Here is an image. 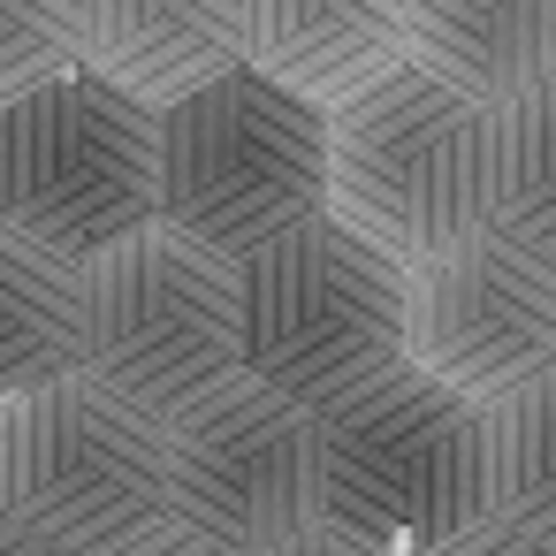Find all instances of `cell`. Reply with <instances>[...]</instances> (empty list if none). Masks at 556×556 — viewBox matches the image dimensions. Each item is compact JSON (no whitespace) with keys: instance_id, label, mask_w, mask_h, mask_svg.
<instances>
[{"instance_id":"cell-1","label":"cell","mask_w":556,"mask_h":556,"mask_svg":"<svg viewBox=\"0 0 556 556\" xmlns=\"http://www.w3.org/2000/svg\"><path fill=\"white\" fill-rule=\"evenodd\" d=\"M161 108L130 100L100 70L0 100V237L92 267L138 229H161Z\"/></svg>"},{"instance_id":"cell-2","label":"cell","mask_w":556,"mask_h":556,"mask_svg":"<svg viewBox=\"0 0 556 556\" xmlns=\"http://www.w3.org/2000/svg\"><path fill=\"white\" fill-rule=\"evenodd\" d=\"M488 518V412L457 389L396 366L389 381L320 412V526L381 556H434Z\"/></svg>"},{"instance_id":"cell-3","label":"cell","mask_w":556,"mask_h":556,"mask_svg":"<svg viewBox=\"0 0 556 556\" xmlns=\"http://www.w3.org/2000/svg\"><path fill=\"white\" fill-rule=\"evenodd\" d=\"M244 366L313 419L412 366V267L313 214L244 260Z\"/></svg>"},{"instance_id":"cell-4","label":"cell","mask_w":556,"mask_h":556,"mask_svg":"<svg viewBox=\"0 0 556 556\" xmlns=\"http://www.w3.org/2000/svg\"><path fill=\"white\" fill-rule=\"evenodd\" d=\"M0 518L70 556H108L130 533L176 518L168 419L100 374L16 396L0 412Z\"/></svg>"},{"instance_id":"cell-5","label":"cell","mask_w":556,"mask_h":556,"mask_svg":"<svg viewBox=\"0 0 556 556\" xmlns=\"http://www.w3.org/2000/svg\"><path fill=\"white\" fill-rule=\"evenodd\" d=\"M488 115L427 70H404L328 115V214L389 260L419 267L427 252L488 229Z\"/></svg>"},{"instance_id":"cell-6","label":"cell","mask_w":556,"mask_h":556,"mask_svg":"<svg viewBox=\"0 0 556 556\" xmlns=\"http://www.w3.org/2000/svg\"><path fill=\"white\" fill-rule=\"evenodd\" d=\"M168 199L161 222L252 260L282 229L328 214V108L282 92L252 62L161 115Z\"/></svg>"},{"instance_id":"cell-7","label":"cell","mask_w":556,"mask_h":556,"mask_svg":"<svg viewBox=\"0 0 556 556\" xmlns=\"http://www.w3.org/2000/svg\"><path fill=\"white\" fill-rule=\"evenodd\" d=\"M85 298H92V374L168 427L252 374L244 260L168 222L100 252L85 267Z\"/></svg>"},{"instance_id":"cell-8","label":"cell","mask_w":556,"mask_h":556,"mask_svg":"<svg viewBox=\"0 0 556 556\" xmlns=\"http://www.w3.org/2000/svg\"><path fill=\"white\" fill-rule=\"evenodd\" d=\"M412 366L480 412L556 374V260L495 222L427 252L412 267Z\"/></svg>"},{"instance_id":"cell-9","label":"cell","mask_w":556,"mask_h":556,"mask_svg":"<svg viewBox=\"0 0 556 556\" xmlns=\"http://www.w3.org/2000/svg\"><path fill=\"white\" fill-rule=\"evenodd\" d=\"M176 518L237 556H267L320 526V419L267 381H229L168 427Z\"/></svg>"},{"instance_id":"cell-10","label":"cell","mask_w":556,"mask_h":556,"mask_svg":"<svg viewBox=\"0 0 556 556\" xmlns=\"http://www.w3.org/2000/svg\"><path fill=\"white\" fill-rule=\"evenodd\" d=\"M244 31L252 70L328 115L412 70V0H244Z\"/></svg>"},{"instance_id":"cell-11","label":"cell","mask_w":556,"mask_h":556,"mask_svg":"<svg viewBox=\"0 0 556 556\" xmlns=\"http://www.w3.org/2000/svg\"><path fill=\"white\" fill-rule=\"evenodd\" d=\"M252 62L244 0H92L85 70L123 85L146 108H184L191 92L237 77Z\"/></svg>"},{"instance_id":"cell-12","label":"cell","mask_w":556,"mask_h":556,"mask_svg":"<svg viewBox=\"0 0 556 556\" xmlns=\"http://www.w3.org/2000/svg\"><path fill=\"white\" fill-rule=\"evenodd\" d=\"M412 70L495 115L556 77V0H412Z\"/></svg>"},{"instance_id":"cell-13","label":"cell","mask_w":556,"mask_h":556,"mask_svg":"<svg viewBox=\"0 0 556 556\" xmlns=\"http://www.w3.org/2000/svg\"><path fill=\"white\" fill-rule=\"evenodd\" d=\"M92 374V298L85 267L0 237V396H39Z\"/></svg>"},{"instance_id":"cell-14","label":"cell","mask_w":556,"mask_h":556,"mask_svg":"<svg viewBox=\"0 0 556 556\" xmlns=\"http://www.w3.org/2000/svg\"><path fill=\"white\" fill-rule=\"evenodd\" d=\"M488 222L556 260V77L488 115Z\"/></svg>"},{"instance_id":"cell-15","label":"cell","mask_w":556,"mask_h":556,"mask_svg":"<svg viewBox=\"0 0 556 556\" xmlns=\"http://www.w3.org/2000/svg\"><path fill=\"white\" fill-rule=\"evenodd\" d=\"M488 480L503 526L556 541V374L488 404Z\"/></svg>"},{"instance_id":"cell-16","label":"cell","mask_w":556,"mask_h":556,"mask_svg":"<svg viewBox=\"0 0 556 556\" xmlns=\"http://www.w3.org/2000/svg\"><path fill=\"white\" fill-rule=\"evenodd\" d=\"M85 16L92 0H0V100L85 70Z\"/></svg>"},{"instance_id":"cell-17","label":"cell","mask_w":556,"mask_h":556,"mask_svg":"<svg viewBox=\"0 0 556 556\" xmlns=\"http://www.w3.org/2000/svg\"><path fill=\"white\" fill-rule=\"evenodd\" d=\"M108 556H237V548H222L214 533H199L191 518H161V526H146V533H130L123 548H108Z\"/></svg>"},{"instance_id":"cell-18","label":"cell","mask_w":556,"mask_h":556,"mask_svg":"<svg viewBox=\"0 0 556 556\" xmlns=\"http://www.w3.org/2000/svg\"><path fill=\"white\" fill-rule=\"evenodd\" d=\"M434 556H556V541H541V533H518V526L488 518V526L457 533V541H450V548H434Z\"/></svg>"},{"instance_id":"cell-19","label":"cell","mask_w":556,"mask_h":556,"mask_svg":"<svg viewBox=\"0 0 556 556\" xmlns=\"http://www.w3.org/2000/svg\"><path fill=\"white\" fill-rule=\"evenodd\" d=\"M267 556H381V548H366V541H351V533H336V526H313V533H298V541H282V548H267Z\"/></svg>"},{"instance_id":"cell-20","label":"cell","mask_w":556,"mask_h":556,"mask_svg":"<svg viewBox=\"0 0 556 556\" xmlns=\"http://www.w3.org/2000/svg\"><path fill=\"white\" fill-rule=\"evenodd\" d=\"M0 556H70V548H54V541H39V533H24V526L0 518Z\"/></svg>"}]
</instances>
